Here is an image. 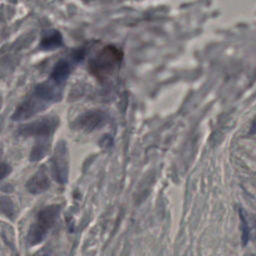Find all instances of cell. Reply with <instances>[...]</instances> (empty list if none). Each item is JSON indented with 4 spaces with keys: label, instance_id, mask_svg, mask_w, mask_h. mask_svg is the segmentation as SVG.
I'll return each mask as SVG.
<instances>
[{
    "label": "cell",
    "instance_id": "11",
    "mask_svg": "<svg viewBox=\"0 0 256 256\" xmlns=\"http://www.w3.org/2000/svg\"><path fill=\"white\" fill-rule=\"evenodd\" d=\"M0 213L12 218L15 214V207L13 202L4 196H0Z\"/></svg>",
    "mask_w": 256,
    "mask_h": 256
},
{
    "label": "cell",
    "instance_id": "7",
    "mask_svg": "<svg viewBox=\"0 0 256 256\" xmlns=\"http://www.w3.org/2000/svg\"><path fill=\"white\" fill-rule=\"evenodd\" d=\"M104 119H105V114L102 111H98V110L88 111L79 117V119L77 120V125L83 130L90 131L97 128L99 125H101Z\"/></svg>",
    "mask_w": 256,
    "mask_h": 256
},
{
    "label": "cell",
    "instance_id": "9",
    "mask_svg": "<svg viewBox=\"0 0 256 256\" xmlns=\"http://www.w3.org/2000/svg\"><path fill=\"white\" fill-rule=\"evenodd\" d=\"M70 72H71V64L68 61L60 60L54 66L50 79L62 86V84L66 81V79L70 75Z\"/></svg>",
    "mask_w": 256,
    "mask_h": 256
},
{
    "label": "cell",
    "instance_id": "10",
    "mask_svg": "<svg viewBox=\"0 0 256 256\" xmlns=\"http://www.w3.org/2000/svg\"><path fill=\"white\" fill-rule=\"evenodd\" d=\"M63 38L59 31L51 30L49 31L41 40L40 48L43 50H54L62 45Z\"/></svg>",
    "mask_w": 256,
    "mask_h": 256
},
{
    "label": "cell",
    "instance_id": "4",
    "mask_svg": "<svg viewBox=\"0 0 256 256\" xmlns=\"http://www.w3.org/2000/svg\"><path fill=\"white\" fill-rule=\"evenodd\" d=\"M58 122V118L56 117H45L41 120L22 126L19 130V133L24 136H48L56 129Z\"/></svg>",
    "mask_w": 256,
    "mask_h": 256
},
{
    "label": "cell",
    "instance_id": "2",
    "mask_svg": "<svg viewBox=\"0 0 256 256\" xmlns=\"http://www.w3.org/2000/svg\"><path fill=\"white\" fill-rule=\"evenodd\" d=\"M122 53L112 45L105 46L89 63L91 73L100 80L105 79L120 63Z\"/></svg>",
    "mask_w": 256,
    "mask_h": 256
},
{
    "label": "cell",
    "instance_id": "13",
    "mask_svg": "<svg viewBox=\"0 0 256 256\" xmlns=\"http://www.w3.org/2000/svg\"><path fill=\"white\" fill-rule=\"evenodd\" d=\"M239 215L241 219V224H242V237H243V243H246L248 241V238L250 236V226L248 224V221L246 219L244 211L239 208Z\"/></svg>",
    "mask_w": 256,
    "mask_h": 256
},
{
    "label": "cell",
    "instance_id": "8",
    "mask_svg": "<svg viewBox=\"0 0 256 256\" xmlns=\"http://www.w3.org/2000/svg\"><path fill=\"white\" fill-rule=\"evenodd\" d=\"M50 181L45 169L37 171L27 182L26 187L30 193L39 194L49 188Z\"/></svg>",
    "mask_w": 256,
    "mask_h": 256
},
{
    "label": "cell",
    "instance_id": "14",
    "mask_svg": "<svg viewBox=\"0 0 256 256\" xmlns=\"http://www.w3.org/2000/svg\"><path fill=\"white\" fill-rule=\"evenodd\" d=\"M11 171V168L6 163H0V180L5 178Z\"/></svg>",
    "mask_w": 256,
    "mask_h": 256
},
{
    "label": "cell",
    "instance_id": "5",
    "mask_svg": "<svg viewBox=\"0 0 256 256\" xmlns=\"http://www.w3.org/2000/svg\"><path fill=\"white\" fill-rule=\"evenodd\" d=\"M33 95L44 103L56 102L62 97V86L49 79L37 85Z\"/></svg>",
    "mask_w": 256,
    "mask_h": 256
},
{
    "label": "cell",
    "instance_id": "12",
    "mask_svg": "<svg viewBox=\"0 0 256 256\" xmlns=\"http://www.w3.org/2000/svg\"><path fill=\"white\" fill-rule=\"evenodd\" d=\"M47 151H48V146L46 142L37 143L31 150V155H30L31 161H38L42 159L46 155Z\"/></svg>",
    "mask_w": 256,
    "mask_h": 256
},
{
    "label": "cell",
    "instance_id": "6",
    "mask_svg": "<svg viewBox=\"0 0 256 256\" xmlns=\"http://www.w3.org/2000/svg\"><path fill=\"white\" fill-rule=\"evenodd\" d=\"M44 108H45L44 104L40 103V100L33 95L18 106V108L15 110L12 118L14 120H24V119H27V118L33 116L39 110L44 109Z\"/></svg>",
    "mask_w": 256,
    "mask_h": 256
},
{
    "label": "cell",
    "instance_id": "15",
    "mask_svg": "<svg viewBox=\"0 0 256 256\" xmlns=\"http://www.w3.org/2000/svg\"><path fill=\"white\" fill-rule=\"evenodd\" d=\"M249 135H254L256 134V117L253 119L252 123H251V126H250V129H249V132H248Z\"/></svg>",
    "mask_w": 256,
    "mask_h": 256
},
{
    "label": "cell",
    "instance_id": "1",
    "mask_svg": "<svg viewBox=\"0 0 256 256\" xmlns=\"http://www.w3.org/2000/svg\"><path fill=\"white\" fill-rule=\"evenodd\" d=\"M60 214L59 205H49L43 208L37 215L36 221L31 225L27 240L30 245H37L42 242L50 229L56 223Z\"/></svg>",
    "mask_w": 256,
    "mask_h": 256
},
{
    "label": "cell",
    "instance_id": "3",
    "mask_svg": "<svg viewBox=\"0 0 256 256\" xmlns=\"http://www.w3.org/2000/svg\"><path fill=\"white\" fill-rule=\"evenodd\" d=\"M52 172L55 180L58 183L64 184L67 181L68 156H67L66 145L63 142L58 143L55 149L54 156L52 158Z\"/></svg>",
    "mask_w": 256,
    "mask_h": 256
},
{
    "label": "cell",
    "instance_id": "16",
    "mask_svg": "<svg viewBox=\"0 0 256 256\" xmlns=\"http://www.w3.org/2000/svg\"><path fill=\"white\" fill-rule=\"evenodd\" d=\"M45 256H47V255H45Z\"/></svg>",
    "mask_w": 256,
    "mask_h": 256
}]
</instances>
